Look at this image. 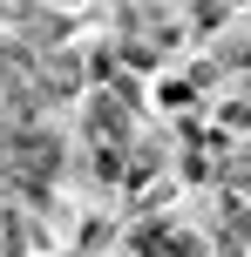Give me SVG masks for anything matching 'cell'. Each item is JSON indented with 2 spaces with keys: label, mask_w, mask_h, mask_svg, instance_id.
I'll list each match as a JSON object with an SVG mask.
<instances>
[]
</instances>
